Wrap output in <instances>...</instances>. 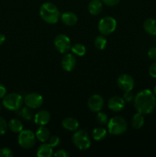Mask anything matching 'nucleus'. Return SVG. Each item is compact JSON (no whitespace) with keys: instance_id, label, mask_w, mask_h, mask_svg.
<instances>
[{"instance_id":"obj_1","label":"nucleus","mask_w":156,"mask_h":157,"mask_svg":"<svg viewBox=\"0 0 156 157\" xmlns=\"http://www.w3.org/2000/svg\"><path fill=\"white\" fill-rule=\"evenodd\" d=\"M156 106L154 94L148 89L139 91L134 98V107L137 112L143 115L152 113Z\"/></svg>"},{"instance_id":"obj_2","label":"nucleus","mask_w":156,"mask_h":157,"mask_svg":"<svg viewBox=\"0 0 156 157\" xmlns=\"http://www.w3.org/2000/svg\"><path fill=\"white\" fill-rule=\"evenodd\" d=\"M39 14L43 21L48 24H55L60 18V12L58 7L52 2H44L40 7Z\"/></svg>"},{"instance_id":"obj_3","label":"nucleus","mask_w":156,"mask_h":157,"mask_svg":"<svg viewBox=\"0 0 156 157\" xmlns=\"http://www.w3.org/2000/svg\"><path fill=\"white\" fill-rule=\"evenodd\" d=\"M107 128L110 134L118 136L123 134L128 128L126 121L122 117L116 116L112 117L107 123Z\"/></svg>"},{"instance_id":"obj_4","label":"nucleus","mask_w":156,"mask_h":157,"mask_svg":"<svg viewBox=\"0 0 156 157\" xmlns=\"http://www.w3.org/2000/svg\"><path fill=\"white\" fill-rule=\"evenodd\" d=\"M23 104V98L21 94L11 93L3 98L2 105L5 108L12 111L18 110Z\"/></svg>"},{"instance_id":"obj_5","label":"nucleus","mask_w":156,"mask_h":157,"mask_svg":"<svg viewBox=\"0 0 156 157\" xmlns=\"http://www.w3.org/2000/svg\"><path fill=\"white\" fill-rule=\"evenodd\" d=\"M72 141L75 147L81 150H87L91 145L90 136L84 130H76L72 136Z\"/></svg>"},{"instance_id":"obj_6","label":"nucleus","mask_w":156,"mask_h":157,"mask_svg":"<svg viewBox=\"0 0 156 157\" xmlns=\"http://www.w3.org/2000/svg\"><path fill=\"white\" fill-rule=\"evenodd\" d=\"M116 20L111 16L101 18L98 24V29L102 35H110L115 32L116 29Z\"/></svg>"},{"instance_id":"obj_7","label":"nucleus","mask_w":156,"mask_h":157,"mask_svg":"<svg viewBox=\"0 0 156 157\" xmlns=\"http://www.w3.org/2000/svg\"><path fill=\"white\" fill-rule=\"evenodd\" d=\"M18 144L24 149H31L34 147L36 142V136L29 130H22L18 134Z\"/></svg>"},{"instance_id":"obj_8","label":"nucleus","mask_w":156,"mask_h":157,"mask_svg":"<svg viewBox=\"0 0 156 157\" xmlns=\"http://www.w3.org/2000/svg\"><path fill=\"white\" fill-rule=\"evenodd\" d=\"M54 44L57 51L62 54L67 52L71 48L70 39L68 36L64 34H60L55 37Z\"/></svg>"},{"instance_id":"obj_9","label":"nucleus","mask_w":156,"mask_h":157,"mask_svg":"<svg viewBox=\"0 0 156 157\" xmlns=\"http://www.w3.org/2000/svg\"><path fill=\"white\" fill-rule=\"evenodd\" d=\"M44 102L43 97L38 93H30L24 96V103L32 109L39 108Z\"/></svg>"},{"instance_id":"obj_10","label":"nucleus","mask_w":156,"mask_h":157,"mask_svg":"<svg viewBox=\"0 0 156 157\" xmlns=\"http://www.w3.org/2000/svg\"><path fill=\"white\" fill-rule=\"evenodd\" d=\"M134 80L132 77L127 74L121 75L117 79V85L123 91L132 90L134 87Z\"/></svg>"},{"instance_id":"obj_11","label":"nucleus","mask_w":156,"mask_h":157,"mask_svg":"<svg viewBox=\"0 0 156 157\" xmlns=\"http://www.w3.org/2000/svg\"><path fill=\"white\" fill-rule=\"evenodd\" d=\"M104 104V100L99 94H93L89 98L87 105L92 112L100 111Z\"/></svg>"},{"instance_id":"obj_12","label":"nucleus","mask_w":156,"mask_h":157,"mask_svg":"<svg viewBox=\"0 0 156 157\" xmlns=\"http://www.w3.org/2000/svg\"><path fill=\"white\" fill-rule=\"evenodd\" d=\"M125 101L121 97L113 96L110 98L108 101V107L112 111L119 112L123 110L125 107Z\"/></svg>"},{"instance_id":"obj_13","label":"nucleus","mask_w":156,"mask_h":157,"mask_svg":"<svg viewBox=\"0 0 156 157\" xmlns=\"http://www.w3.org/2000/svg\"><path fill=\"white\" fill-rule=\"evenodd\" d=\"M76 64V59L73 54H65L61 60L62 68L66 71H71Z\"/></svg>"},{"instance_id":"obj_14","label":"nucleus","mask_w":156,"mask_h":157,"mask_svg":"<svg viewBox=\"0 0 156 157\" xmlns=\"http://www.w3.org/2000/svg\"><path fill=\"white\" fill-rule=\"evenodd\" d=\"M50 120V114L47 110H41L34 116V121L38 126H45Z\"/></svg>"},{"instance_id":"obj_15","label":"nucleus","mask_w":156,"mask_h":157,"mask_svg":"<svg viewBox=\"0 0 156 157\" xmlns=\"http://www.w3.org/2000/svg\"><path fill=\"white\" fill-rule=\"evenodd\" d=\"M61 21L67 26H73L76 24L78 21L77 15L72 12H66L61 15Z\"/></svg>"},{"instance_id":"obj_16","label":"nucleus","mask_w":156,"mask_h":157,"mask_svg":"<svg viewBox=\"0 0 156 157\" xmlns=\"http://www.w3.org/2000/svg\"><path fill=\"white\" fill-rule=\"evenodd\" d=\"M103 6L100 0H91L88 5V11L91 15H98L102 12Z\"/></svg>"},{"instance_id":"obj_17","label":"nucleus","mask_w":156,"mask_h":157,"mask_svg":"<svg viewBox=\"0 0 156 157\" xmlns=\"http://www.w3.org/2000/svg\"><path fill=\"white\" fill-rule=\"evenodd\" d=\"M61 124H62V127L68 131H75L77 130L80 126L79 122L73 117L65 118L62 121Z\"/></svg>"},{"instance_id":"obj_18","label":"nucleus","mask_w":156,"mask_h":157,"mask_svg":"<svg viewBox=\"0 0 156 157\" xmlns=\"http://www.w3.org/2000/svg\"><path fill=\"white\" fill-rule=\"evenodd\" d=\"M53 155V147L48 144H41L37 150V156L38 157H50Z\"/></svg>"},{"instance_id":"obj_19","label":"nucleus","mask_w":156,"mask_h":157,"mask_svg":"<svg viewBox=\"0 0 156 157\" xmlns=\"http://www.w3.org/2000/svg\"><path fill=\"white\" fill-rule=\"evenodd\" d=\"M36 138L41 143H45L50 138V131L47 127L44 126H40L35 133Z\"/></svg>"},{"instance_id":"obj_20","label":"nucleus","mask_w":156,"mask_h":157,"mask_svg":"<svg viewBox=\"0 0 156 157\" xmlns=\"http://www.w3.org/2000/svg\"><path fill=\"white\" fill-rule=\"evenodd\" d=\"M145 32L151 35H156V20L154 18H147L143 23Z\"/></svg>"},{"instance_id":"obj_21","label":"nucleus","mask_w":156,"mask_h":157,"mask_svg":"<svg viewBox=\"0 0 156 157\" xmlns=\"http://www.w3.org/2000/svg\"><path fill=\"white\" fill-rule=\"evenodd\" d=\"M144 123H145L144 115L142 113H139V112L136 113L132 119V126L133 128L136 129V130L142 128L144 125Z\"/></svg>"},{"instance_id":"obj_22","label":"nucleus","mask_w":156,"mask_h":157,"mask_svg":"<svg viewBox=\"0 0 156 157\" xmlns=\"http://www.w3.org/2000/svg\"><path fill=\"white\" fill-rule=\"evenodd\" d=\"M9 130L13 133H20L23 130V124L21 121L18 119H12L8 124Z\"/></svg>"},{"instance_id":"obj_23","label":"nucleus","mask_w":156,"mask_h":157,"mask_svg":"<svg viewBox=\"0 0 156 157\" xmlns=\"http://www.w3.org/2000/svg\"><path fill=\"white\" fill-rule=\"evenodd\" d=\"M18 115L21 117V118H23L25 121H32L34 118V113L32 112V108L28 107H21V108L18 110Z\"/></svg>"},{"instance_id":"obj_24","label":"nucleus","mask_w":156,"mask_h":157,"mask_svg":"<svg viewBox=\"0 0 156 157\" xmlns=\"http://www.w3.org/2000/svg\"><path fill=\"white\" fill-rule=\"evenodd\" d=\"M107 131L103 127H96L92 131V137L96 141H100L103 140L106 136Z\"/></svg>"},{"instance_id":"obj_25","label":"nucleus","mask_w":156,"mask_h":157,"mask_svg":"<svg viewBox=\"0 0 156 157\" xmlns=\"http://www.w3.org/2000/svg\"><path fill=\"white\" fill-rule=\"evenodd\" d=\"M70 49H71L73 55L79 57L84 56L86 54V51H87L85 46L83 44H81V43H76L73 46H71Z\"/></svg>"},{"instance_id":"obj_26","label":"nucleus","mask_w":156,"mask_h":157,"mask_svg":"<svg viewBox=\"0 0 156 157\" xmlns=\"http://www.w3.org/2000/svg\"><path fill=\"white\" fill-rule=\"evenodd\" d=\"M94 44L95 47L97 49H99V50H103V49H105L107 44V41L106 38H105V35H100L96 36V38H95Z\"/></svg>"},{"instance_id":"obj_27","label":"nucleus","mask_w":156,"mask_h":157,"mask_svg":"<svg viewBox=\"0 0 156 157\" xmlns=\"http://www.w3.org/2000/svg\"><path fill=\"white\" fill-rule=\"evenodd\" d=\"M96 121L98 122V124H100V125H105L108 123V117L103 112H98L97 115H96Z\"/></svg>"},{"instance_id":"obj_28","label":"nucleus","mask_w":156,"mask_h":157,"mask_svg":"<svg viewBox=\"0 0 156 157\" xmlns=\"http://www.w3.org/2000/svg\"><path fill=\"white\" fill-rule=\"evenodd\" d=\"M8 128V124L6 120L0 117V135H3L6 133Z\"/></svg>"},{"instance_id":"obj_29","label":"nucleus","mask_w":156,"mask_h":157,"mask_svg":"<svg viewBox=\"0 0 156 157\" xmlns=\"http://www.w3.org/2000/svg\"><path fill=\"white\" fill-rule=\"evenodd\" d=\"M60 142H61V140H60V138L58 136H53L49 138L48 140V144L53 148L58 147L59 145Z\"/></svg>"},{"instance_id":"obj_30","label":"nucleus","mask_w":156,"mask_h":157,"mask_svg":"<svg viewBox=\"0 0 156 157\" xmlns=\"http://www.w3.org/2000/svg\"><path fill=\"white\" fill-rule=\"evenodd\" d=\"M13 153L12 150L7 147H4L0 150V157H12Z\"/></svg>"},{"instance_id":"obj_31","label":"nucleus","mask_w":156,"mask_h":157,"mask_svg":"<svg viewBox=\"0 0 156 157\" xmlns=\"http://www.w3.org/2000/svg\"><path fill=\"white\" fill-rule=\"evenodd\" d=\"M124 101L125 102L130 103L132 101V100H134V95L132 93V90H127V91H124L123 98Z\"/></svg>"},{"instance_id":"obj_32","label":"nucleus","mask_w":156,"mask_h":157,"mask_svg":"<svg viewBox=\"0 0 156 157\" xmlns=\"http://www.w3.org/2000/svg\"><path fill=\"white\" fill-rule=\"evenodd\" d=\"M148 73L151 78H156V61H154V62L150 65L148 68Z\"/></svg>"},{"instance_id":"obj_33","label":"nucleus","mask_w":156,"mask_h":157,"mask_svg":"<svg viewBox=\"0 0 156 157\" xmlns=\"http://www.w3.org/2000/svg\"><path fill=\"white\" fill-rule=\"evenodd\" d=\"M148 56L150 59L156 61V47H152L148 50Z\"/></svg>"},{"instance_id":"obj_34","label":"nucleus","mask_w":156,"mask_h":157,"mask_svg":"<svg viewBox=\"0 0 156 157\" xmlns=\"http://www.w3.org/2000/svg\"><path fill=\"white\" fill-rule=\"evenodd\" d=\"M54 156L57 157H69L70 154L64 150H59L54 153Z\"/></svg>"},{"instance_id":"obj_35","label":"nucleus","mask_w":156,"mask_h":157,"mask_svg":"<svg viewBox=\"0 0 156 157\" xmlns=\"http://www.w3.org/2000/svg\"><path fill=\"white\" fill-rule=\"evenodd\" d=\"M102 2L108 6H115L120 2V0H102Z\"/></svg>"},{"instance_id":"obj_36","label":"nucleus","mask_w":156,"mask_h":157,"mask_svg":"<svg viewBox=\"0 0 156 157\" xmlns=\"http://www.w3.org/2000/svg\"><path fill=\"white\" fill-rule=\"evenodd\" d=\"M6 95V88L3 84H0V99L4 98Z\"/></svg>"},{"instance_id":"obj_37","label":"nucleus","mask_w":156,"mask_h":157,"mask_svg":"<svg viewBox=\"0 0 156 157\" xmlns=\"http://www.w3.org/2000/svg\"><path fill=\"white\" fill-rule=\"evenodd\" d=\"M5 41H6V37H5L3 34L0 33V45L2 44L5 42Z\"/></svg>"},{"instance_id":"obj_38","label":"nucleus","mask_w":156,"mask_h":157,"mask_svg":"<svg viewBox=\"0 0 156 157\" xmlns=\"http://www.w3.org/2000/svg\"><path fill=\"white\" fill-rule=\"evenodd\" d=\"M154 95H156V86L154 87Z\"/></svg>"},{"instance_id":"obj_39","label":"nucleus","mask_w":156,"mask_h":157,"mask_svg":"<svg viewBox=\"0 0 156 157\" xmlns=\"http://www.w3.org/2000/svg\"><path fill=\"white\" fill-rule=\"evenodd\" d=\"M1 108H2V106H1V104H0V111H1Z\"/></svg>"}]
</instances>
